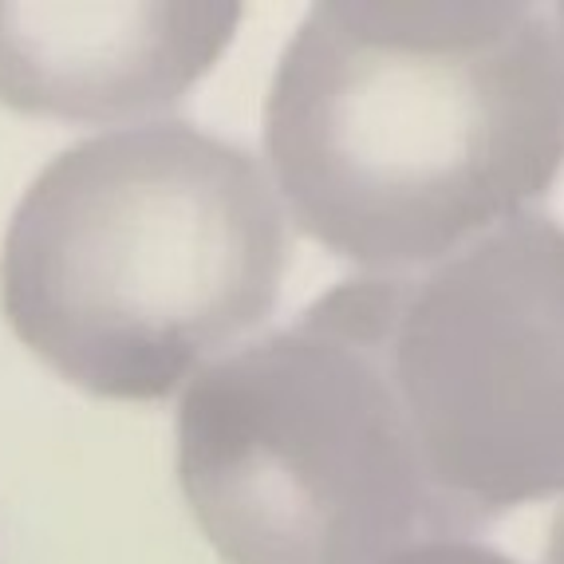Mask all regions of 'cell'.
<instances>
[{"label":"cell","mask_w":564,"mask_h":564,"mask_svg":"<svg viewBox=\"0 0 564 564\" xmlns=\"http://www.w3.org/2000/svg\"><path fill=\"white\" fill-rule=\"evenodd\" d=\"M264 154L324 249L431 264L553 189L564 40L509 0H324L273 72Z\"/></svg>","instance_id":"1"},{"label":"cell","mask_w":564,"mask_h":564,"mask_svg":"<svg viewBox=\"0 0 564 564\" xmlns=\"http://www.w3.org/2000/svg\"><path fill=\"white\" fill-rule=\"evenodd\" d=\"M289 253L261 162L162 119L40 170L4 234L0 308L67 383L151 403L269 321Z\"/></svg>","instance_id":"2"},{"label":"cell","mask_w":564,"mask_h":564,"mask_svg":"<svg viewBox=\"0 0 564 564\" xmlns=\"http://www.w3.org/2000/svg\"><path fill=\"white\" fill-rule=\"evenodd\" d=\"M324 301L383 387L434 541L564 489V226L518 214L446 257Z\"/></svg>","instance_id":"3"},{"label":"cell","mask_w":564,"mask_h":564,"mask_svg":"<svg viewBox=\"0 0 564 564\" xmlns=\"http://www.w3.org/2000/svg\"><path fill=\"white\" fill-rule=\"evenodd\" d=\"M178 481L226 564H383L434 541L376 367L324 296L189 379Z\"/></svg>","instance_id":"4"},{"label":"cell","mask_w":564,"mask_h":564,"mask_svg":"<svg viewBox=\"0 0 564 564\" xmlns=\"http://www.w3.org/2000/svg\"><path fill=\"white\" fill-rule=\"evenodd\" d=\"M241 4H0V104L107 122L178 104L226 52Z\"/></svg>","instance_id":"5"},{"label":"cell","mask_w":564,"mask_h":564,"mask_svg":"<svg viewBox=\"0 0 564 564\" xmlns=\"http://www.w3.org/2000/svg\"><path fill=\"white\" fill-rule=\"evenodd\" d=\"M383 564H518V561H509L506 553L481 545V541H426V545H411L403 553L387 556Z\"/></svg>","instance_id":"6"},{"label":"cell","mask_w":564,"mask_h":564,"mask_svg":"<svg viewBox=\"0 0 564 564\" xmlns=\"http://www.w3.org/2000/svg\"><path fill=\"white\" fill-rule=\"evenodd\" d=\"M545 564H564V506L556 509V518H553V529H549Z\"/></svg>","instance_id":"7"},{"label":"cell","mask_w":564,"mask_h":564,"mask_svg":"<svg viewBox=\"0 0 564 564\" xmlns=\"http://www.w3.org/2000/svg\"><path fill=\"white\" fill-rule=\"evenodd\" d=\"M556 12H561V29H564V4H561V9H556Z\"/></svg>","instance_id":"8"}]
</instances>
